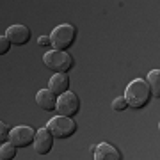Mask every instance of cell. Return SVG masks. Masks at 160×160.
I'll return each mask as SVG.
<instances>
[{"label":"cell","mask_w":160,"mask_h":160,"mask_svg":"<svg viewBox=\"0 0 160 160\" xmlns=\"http://www.w3.org/2000/svg\"><path fill=\"white\" fill-rule=\"evenodd\" d=\"M38 45L39 46H52V43H50V36H41L39 39H38Z\"/></svg>","instance_id":"cell-17"},{"label":"cell","mask_w":160,"mask_h":160,"mask_svg":"<svg viewBox=\"0 0 160 160\" xmlns=\"http://www.w3.org/2000/svg\"><path fill=\"white\" fill-rule=\"evenodd\" d=\"M77 39V29L69 23H62L52 30L50 34V43L53 46V50L57 52H68V48H71Z\"/></svg>","instance_id":"cell-2"},{"label":"cell","mask_w":160,"mask_h":160,"mask_svg":"<svg viewBox=\"0 0 160 160\" xmlns=\"http://www.w3.org/2000/svg\"><path fill=\"white\" fill-rule=\"evenodd\" d=\"M57 114L64 116V118H71L73 119L75 116L80 112V98L75 94L73 91L64 92L62 96L57 98Z\"/></svg>","instance_id":"cell-5"},{"label":"cell","mask_w":160,"mask_h":160,"mask_svg":"<svg viewBox=\"0 0 160 160\" xmlns=\"http://www.w3.org/2000/svg\"><path fill=\"white\" fill-rule=\"evenodd\" d=\"M11 50V43L7 41L6 36H0V55H6Z\"/></svg>","instance_id":"cell-16"},{"label":"cell","mask_w":160,"mask_h":160,"mask_svg":"<svg viewBox=\"0 0 160 160\" xmlns=\"http://www.w3.org/2000/svg\"><path fill=\"white\" fill-rule=\"evenodd\" d=\"M9 133H11V128H9L4 121H0V146L9 142Z\"/></svg>","instance_id":"cell-14"},{"label":"cell","mask_w":160,"mask_h":160,"mask_svg":"<svg viewBox=\"0 0 160 160\" xmlns=\"http://www.w3.org/2000/svg\"><path fill=\"white\" fill-rule=\"evenodd\" d=\"M45 128L52 133L53 139L62 141V139H69L75 132H77V123H75V119H71V118H64V116L57 114L55 118H52V119L48 121V125H46Z\"/></svg>","instance_id":"cell-3"},{"label":"cell","mask_w":160,"mask_h":160,"mask_svg":"<svg viewBox=\"0 0 160 160\" xmlns=\"http://www.w3.org/2000/svg\"><path fill=\"white\" fill-rule=\"evenodd\" d=\"M43 62L53 73H68L69 69L73 68V57L68 52H57V50L46 52L45 57H43Z\"/></svg>","instance_id":"cell-4"},{"label":"cell","mask_w":160,"mask_h":160,"mask_svg":"<svg viewBox=\"0 0 160 160\" xmlns=\"http://www.w3.org/2000/svg\"><path fill=\"white\" fill-rule=\"evenodd\" d=\"M69 86H71V80H69L68 73H55L48 80V89H50L55 96H62L64 92L69 91Z\"/></svg>","instance_id":"cell-9"},{"label":"cell","mask_w":160,"mask_h":160,"mask_svg":"<svg viewBox=\"0 0 160 160\" xmlns=\"http://www.w3.org/2000/svg\"><path fill=\"white\" fill-rule=\"evenodd\" d=\"M36 103H38L43 110L52 112V110H55V107H57V96H55L50 89H41V91H38V94H36Z\"/></svg>","instance_id":"cell-11"},{"label":"cell","mask_w":160,"mask_h":160,"mask_svg":"<svg viewBox=\"0 0 160 160\" xmlns=\"http://www.w3.org/2000/svg\"><path fill=\"white\" fill-rule=\"evenodd\" d=\"M53 148V137L46 128L36 130V137H34V149L38 155H48Z\"/></svg>","instance_id":"cell-8"},{"label":"cell","mask_w":160,"mask_h":160,"mask_svg":"<svg viewBox=\"0 0 160 160\" xmlns=\"http://www.w3.org/2000/svg\"><path fill=\"white\" fill-rule=\"evenodd\" d=\"M112 109H114L116 112H123V110L128 109V103H126V100L123 96H119V98H116L114 102H112Z\"/></svg>","instance_id":"cell-15"},{"label":"cell","mask_w":160,"mask_h":160,"mask_svg":"<svg viewBox=\"0 0 160 160\" xmlns=\"http://www.w3.org/2000/svg\"><path fill=\"white\" fill-rule=\"evenodd\" d=\"M123 98L126 100L128 107H132V109H142V107H146L149 103V100H151V92H149V87L146 84V80H142V78L132 80L130 84L126 86Z\"/></svg>","instance_id":"cell-1"},{"label":"cell","mask_w":160,"mask_h":160,"mask_svg":"<svg viewBox=\"0 0 160 160\" xmlns=\"http://www.w3.org/2000/svg\"><path fill=\"white\" fill-rule=\"evenodd\" d=\"M34 137H36V130L32 126H16L12 128L9 133V144L14 148H27L30 144H34Z\"/></svg>","instance_id":"cell-6"},{"label":"cell","mask_w":160,"mask_h":160,"mask_svg":"<svg viewBox=\"0 0 160 160\" xmlns=\"http://www.w3.org/2000/svg\"><path fill=\"white\" fill-rule=\"evenodd\" d=\"M146 84H148V87H149L151 96H155L158 100L160 98V69H151V71H149Z\"/></svg>","instance_id":"cell-12"},{"label":"cell","mask_w":160,"mask_h":160,"mask_svg":"<svg viewBox=\"0 0 160 160\" xmlns=\"http://www.w3.org/2000/svg\"><path fill=\"white\" fill-rule=\"evenodd\" d=\"M6 38L7 41L11 43V46H23L30 41V30L29 27H25L22 23H16V25H11L9 29L6 30Z\"/></svg>","instance_id":"cell-7"},{"label":"cell","mask_w":160,"mask_h":160,"mask_svg":"<svg viewBox=\"0 0 160 160\" xmlns=\"http://www.w3.org/2000/svg\"><path fill=\"white\" fill-rule=\"evenodd\" d=\"M92 155H94V160H123L121 151L109 142H100Z\"/></svg>","instance_id":"cell-10"},{"label":"cell","mask_w":160,"mask_h":160,"mask_svg":"<svg viewBox=\"0 0 160 160\" xmlns=\"http://www.w3.org/2000/svg\"><path fill=\"white\" fill-rule=\"evenodd\" d=\"M16 157V148L11 146L9 142L0 146V160H14Z\"/></svg>","instance_id":"cell-13"}]
</instances>
